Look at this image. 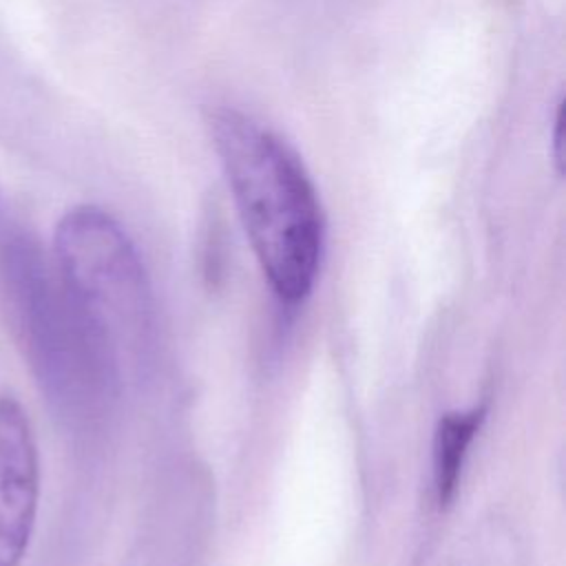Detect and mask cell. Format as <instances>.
Here are the masks:
<instances>
[{
    "instance_id": "6da1fadb",
    "label": "cell",
    "mask_w": 566,
    "mask_h": 566,
    "mask_svg": "<svg viewBox=\"0 0 566 566\" xmlns=\"http://www.w3.org/2000/svg\"><path fill=\"white\" fill-rule=\"evenodd\" d=\"M208 130L263 276L279 301L301 303L316 283L325 243L307 170L276 133L239 108L210 111Z\"/></svg>"
},
{
    "instance_id": "7a4b0ae2",
    "label": "cell",
    "mask_w": 566,
    "mask_h": 566,
    "mask_svg": "<svg viewBox=\"0 0 566 566\" xmlns=\"http://www.w3.org/2000/svg\"><path fill=\"white\" fill-rule=\"evenodd\" d=\"M57 276L119 374L139 365L153 338L144 263L122 226L95 206L69 210L55 230Z\"/></svg>"
},
{
    "instance_id": "3957f363",
    "label": "cell",
    "mask_w": 566,
    "mask_h": 566,
    "mask_svg": "<svg viewBox=\"0 0 566 566\" xmlns=\"http://www.w3.org/2000/svg\"><path fill=\"white\" fill-rule=\"evenodd\" d=\"M4 261L15 287L24 340L51 400L75 422L104 416L122 380L111 354L80 314L60 276H51L29 243L7 245Z\"/></svg>"
},
{
    "instance_id": "277c9868",
    "label": "cell",
    "mask_w": 566,
    "mask_h": 566,
    "mask_svg": "<svg viewBox=\"0 0 566 566\" xmlns=\"http://www.w3.org/2000/svg\"><path fill=\"white\" fill-rule=\"evenodd\" d=\"M38 495L40 464L31 422L13 398H0V566H20Z\"/></svg>"
},
{
    "instance_id": "5b68a950",
    "label": "cell",
    "mask_w": 566,
    "mask_h": 566,
    "mask_svg": "<svg viewBox=\"0 0 566 566\" xmlns=\"http://www.w3.org/2000/svg\"><path fill=\"white\" fill-rule=\"evenodd\" d=\"M484 420V409L444 413L438 420L433 436V489L438 502L444 506L458 491L462 467L469 447Z\"/></svg>"
},
{
    "instance_id": "8992f818",
    "label": "cell",
    "mask_w": 566,
    "mask_h": 566,
    "mask_svg": "<svg viewBox=\"0 0 566 566\" xmlns=\"http://www.w3.org/2000/svg\"><path fill=\"white\" fill-rule=\"evenodd\" d=\"M562 128H564V117H562V102L557 104L555 113V130H553V155L557 161V168L562 170L564 166V142H562Z\"/></svg>"
}]
</instances>
